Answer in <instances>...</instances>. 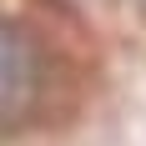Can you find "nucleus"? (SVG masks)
Wrapping results in <instances>:
<instances>
[{"instance_id":"1","label":"nucleus","mask_w":146,"mask_h":146,"mask_svg":"<svg viewBox=\"0 0 146 146\" xmlns=\"http://www.w3.org/2000/svg\"><path fill=\"white\" fill-rule=\"evenodd\" d=\"M45 81H50V60L40 35L15 15H0V131H15L40 111Z\"/></svg>"}]
</instances>
